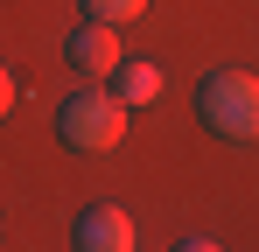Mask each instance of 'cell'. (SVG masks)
Here are the masks:
<instances>
[{"label": "cell", "mask_w": 259, "mask_h": 252, "mask_svg": "<svg viewBox=\"0 0 259 252\" xmlns=\"http://www.w3.org/2000/svg\"><path fill=\"white\" fill-rule=\"evenodd\" d=\"M196 119L217 140H259V77L252 70H203L196 77Z\"/></svg>", "instance_id": "obj_1"}, {"label": "cell", "mask_w": 259, "mask_h": 252, "mask_svg": "<svg viewBox=\"0 0 259 252\" xmlns=\"http://www.w3.org/2000/svg\"><path fill=\"white\" fill-rule=\"evenodd\" d=\"M56 140L70 147V154H112L119 140H126V105L112 98V91H70L63 105H56Z\"/></svg>", "instance_id": "obj_2"}, {"label": "cell", "mask_w": 259, "mask_h": 252, "mask_svg": "<svg viewBox=\"0 0 259 252\" xmlns=\"http://www.w3.org/2000/svg\"><path fill=\"white\" fill-rule=\"evenodd\" d=\"M63 56H70V70H84L91 84L98 77H112V63H119V35H112V21H77L70 28V42H63Z\"/></svg>", "instance_id": "obj_3"}, {"label": "cell", "mask_w": 259, "mask_h": 252, "mask_svg": "<svg viewBox=\"0 0 259 252\" xmlns=\"http://www.w3.org/2000/svg\"><path fill=\"white\" fill-rule=\"evenodd\" d=\"M70 245L77 252H133V217L119 203H91L70 231Z\"/></svg>", "instance_id": "obj_4"}, {"label": "cell", "mask_w": 259, "mask_h": 252, "mask_svg": "<svg viewBox=\"0 0 259 252\" xmlns=\"http://www.w3.org/2000/svg\"><path fill=\"white\" fill-rule=\"evenodd\" d=\"M112 98H119V105H154V98H161V63H147V56H140V63H126V56H119V63H112Z\"/></svg>", "instance_id": "obj_5"}, {"label": "cell", "mask_w": 259, "mask_h": 252, "mask_svg": "<svg viewBox=\"0 0 259 252\" xmlns=\"http://www.w3.org/2000/svg\"><path fill=\"white\" fill-rule=\"evenodd\" d=\"M77 7H84L91 21H112V28L133 21V14H147V0H77Z\"/></svg>", "instance_id": "obj_6"}, {"label": "cell", "mask_w": 259, "mask_h": 252, "mask_svg": "<svg viewBox=\"0 0 259 252\" xmlns=\"http://www.w3.org/2000/svg\"><path fill=\"white\" fill-rule=\"evenodd\" d=\"M14 112V77H7V63H0V119Z\"/></svg>", "instance_id": "obj_7"}]
</instances>
